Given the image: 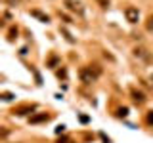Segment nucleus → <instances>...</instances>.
Wrapping results in <instances>:
<instances>
[{
    "label": "nucleus",
    "instance_id": "1",
    "mask_svg": "<svg viewBox=\"0 0 153 143\" xmlns=\"http://www.w3.org/2000/svg\"><path fill=\"white\" fill-rule=\"evenodd\" d=\"M98 76H100V71H94V73H92V67H84V69H80V80H82L84 84H92Z\"/></svg>",
    "mask_w": 153,
    "mask_h": 143
},
{
    "label": "nucleus",
    "instance_id": "2",
    "mask_svg": "<svg viewBox=\"0 0 153 143\" xmlns=\"http://www.w3.org/2000/svg\"><path fill=\"white\" fill-rule=\"evenodd\" d=\"M124 17H126L128 23H138V19H140V10L134 8V6H126L124 8Z\"/></svg>",
    "mask_w": 153,
    "mask_h": 143
},
{
    "label": "nucleus",
    "instance_id": "3",
    "mask_svg": "<svg viewBox=\"0 0 153 143\" xmlns=\"http://www.w3.org/2000/svg\"><path fill=\"white\" fill-rule=\"evenodd\" d=\"M65 6H67V10L79 13V15H82V13H84V8H82V4H80L79 0H65Z\"/></svg>",
    "mask_w": 153,
    "mask_h": 143
},
{
    "label": "nucleus",
    "instance_id": "4",
    "mask_svg": "<svg viewBox=\"0 0 153 143\" xmlns=\"http://www.w3.org/2000/svg\"><path fill=\"white\" fill-rule=\"evenodd\" d=\"M134 55H136V57H142L143 61H151V54H147L146 48H134Z\"/></svg>",
    "mask_w": 153,
    "mask_h": 143
},
{
    "label": "nucleus",
    "instance_id": "5",
    "mask_svg": "<svg viewBox=\"0 0 153 143\" xmlns=\"http://www.w3.org/2000/svg\"><path fill=\"white\" fill-rule=\"evenodd\" d=\"M46 120H50V114H46V113H42V114H36V116H31V118H29V122H31V124L46 122Z\"/></svg>",
    "mask_w": 153,
    "mask_h": 143
},
{
    "label": "nucleus",
    "instance_id": "6",
    "mask_svg": "<svg viewBox=\"0 0 153 143\" xmlns=\"http://www.w3.org/2000/svg\"><path fill=\"white\" fill-rule=\"evenodd\" d=\"M31 15H33V17H36V19H40L42 23H48V21H50V17H48L46 13L38 12V10H31Z\"/></svg>",
    "mask_w": 153,
    "mask_h": 143
},
{
    "label": "nucleus",
    "instance_id": "7",
    "mask_svg": "<svg viewBox=\"0 0 153 143\" xmlns=\"http://www.w3.org/2000/svg\"><path fill=\"white\" fill-rule=\"evenodd\" d=\"M132 99H134V101H136V103H143V101H146V97H143V94L136 92V90H134V92H132Z\"/></svg>",
    "mask_w": 153,
    "mask_h": 143
},
{
    "label": "nucleus",
    "instance_id": "8",
    "mask_svg": "<svg viewBox=\"0 0 153 143\" xmlns=\"http://www.w3.org/2000/svg\"><path fill=\"white\" fill-rule=\"evenodd\" d=\"M146 29H147V31H149V32H153V15H149V17H147Z\"/></svg>",
    "mask_w": 153,
    "mask_h": 143
},
{
    "label": "nucleus",
    "instance_id": "9",
    "mask_svg": "<svg viewBox=\"0 0 153 143\" xmlns=\"http://www.w3.org/2000/svg\"><path fill=\"white\" fill-rule=\"evenodd\" d=\"M2 99H4V101H12L13 95H12V94H2Z\"/></svg>",
    "mask_w": 153,
    "mask_h": 143
},
{
    "label": "nucleus",
    "instance_id": "10",
    "mask_svg": "<svg viewBox=\"0 0 153 143\" xmlns=\"http://www.w3.org/2000/svg\"><path fill=\"white\" fill-rule=\"evenodd\" d=\"M147 124H153V111L147 113Z\"/></svg>",
    "mask_w": 153,
    "mask_h": 143
},
{
    "label": "nucleus",
    "instance_id": "11",
    "mask_svg": "<svg viewBox=\"0 0 153 143\" xmlns=\"http://www.w3.org/2000/svg\"><path fill=\"white\" fill-rule=\"evenodd\" d=\"M100 4H102V8H107L109 6V0H98Z\"/></svg>",
    "mask_w": 153,
    "mask_h": 143
}]
</instances>
